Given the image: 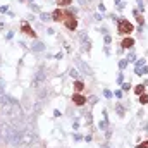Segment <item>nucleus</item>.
<instances>
[{"instance_id": "19", "label": "nucleus", "mask_w": 148, "mask_h": 148, "mask_svg": "<svg viewBox=\"0 0 148 148\" xmlns=\"http://www.w3.org/2000/svg\"><path fill=\"white\" fill-rule=\"evenodd\" d=\"M79 2H81V3H88L90 0H79Z\"/></svg>"}, {"instance_id": "5", "label": "nucleus", "mask_w": 148, "mask_h": 148, "mask_svg": "<svg viewBox=\"0 0 148 148\" xmlns=\"http://www.w3.org/2000/svg\"><path fill=\"white\" fill-rule=\"evenodd\" d=\"M73 102L76 103V105H84L86 98H84L83 95H74V97H73Z\"/></svg>"}, {"instance_id": "9", "label": "nucleus", "mask_w": 148, "mask_h": 148, "mask_svg": "<svg viewBox=\"0 0 148 148\" xmlns=\"http://www.w3.org/2000/svg\"><path fill=\"white\" fill-rule=\"evenodd\" d=\"M23 31H24L26 35H29V36L35 38V31H33V29H31V28H29L28 24H23Z\"/></svg>"}, {"instance_id": "17", "label": "nucleus", "mask_w": 148, "mask_h": 148, "mask_svg": "<svg viewBox=\"0 0 148 148\" xmlns=\"http://www.w3.org/2000/svg\"><path fill=\"white\" fill-rule=\"evenodd\" d=\"M71 76H73V77H77L79 74H77V71H76V69H71Z\"/></svg>"}, {"instance_id": "8", "label": "nucleus", "mask_w": 148, "mask_h": 148, "mask_svg": "<svg viewBox=\"0 0 148 148\" xmlns=\"http://www.w3.org/2000/svg\"><path fill=\"white\" fill-rule=\"evenodd\" d=\"M52 17H53L55 21H62V19H64V12H60V10H53Z\"/></svg>"}, {"instance_id": "4", "label": "nucleus", "mask_w": 148, "mask_h": 148, "mask_svg": "<svg viewBox=\"0 0 148 148\" xmlns=\"http://www.w3.org/2000/svg\"><path fill=\"white\" fill-rule=\"evenodd\" d=\"M45 79H47V74H45L43 69H40V71L35 74V77H33V84H35V86H41V84L45 83Z\"/></svg>"}, {"instance_id": "7", "label": "nucleus", "mask_w": 148, "mask_h": 148, "mask_svg": "<svg viewBox=\"0 0 148 148\" xmlns=\"http://www.w3.org/2000/svg\"><path fill=\"white\" fill-rule=\"evenodd\" d=\"M77 64H79V66H81V69H83V71H84V73L88 74V76H91V69H90V67H88V66H86V64H84V62H83V60H79V59H77Z\"/></svg>"}, {"instance_id": "13", "label": "nucleus", "mask_w": 148, "mask_h": 148, "mask_svg": "<svg viewBox=\"0 0 148 148\" xmlns=\"http://www.w3.org/2000/svg\"><path fill=\"white\" fill-rule=\"evenodd\" d=\"M143 91H145V86H143V84H140V86H136V93H140V95H141Z\"/></svg>"}, {"instance_id": "1", "label": "nucleus", "mask_w": 148, "mask_h": 148, "mask_svg": "<svg viewBox=\"0 0 148 148\" xmlns=\"http://www.w3.org/2000/svg\"><path fill=\"white\" fill-rule=\"evenodd\" d=\"M36 143H38L36 133L31 131L29 127H24V129L17 131V134H16V138H14V141L10 145L14 148H31V147H35Z\"/></svg>"}, {"instance_id": "6", "label": "nucleus", "mask_w": 148, "mask_h": 148, "mask_svg": "<svg viewBox=\"0 0 148 148\" xmlns=\"http://www.w3.org/2000/svg\"><path fill=\"white\" fill-rule=\"evenodd\" d=\"M33 50H35V52H43V50H45V45H43L41 41H35V43H33Z\"/></svg>"}, {"instance_id": "15", "label": "nucleus", "mask_w": 148, "mask_h": 148, "mask_svg": "<svg viewBox=\"0 0 148 148\" xmlns=\"http://www.w3.org/2000/svg\"><path fill=\"white\" fill-rule=\"evenodd\" d=\"M57 2H59L60 5H69V3H71V0H57Z\"/></svg>"}, {"instance_id": "10", "label": "nucleus", "mask_w": 148, "mask_h": 148, "mask_svg": "<svg viewBox=\"0 0 148 148\" xmlns=\"http://www.w3.org/2000/svg\"><path fill=\"white\" fill-rule=\"evenodd\" d=\"M133 45H134V41H133L131 38H126V40L122 41V47H124V48H131Z\"/></svg>"}, {"instance_id": "3", "label": "nucleus", "mask_w": 148, "mask_h": 148, "mask_svg": "<svg viewBox=\"0 0 148 148\" xmlns=\"http://www.w3.org/2000/svg\"><path fill=\"white\" fill-rule=\"evenodd\" d=\"M117 29H119V33H121V35H127V33H131V31H133V24H131L129 21H126V19H119Z\"/></svg>"}, {"instance_id": "11", "label": "nucleus", "mask_w": 148, "mask_h": 148, "mask_svg": "<svg viewBox=\"0 0 148 148\" xmlns=\"http://www.w3.org/2000/svg\"><path fill=\"white\" fill-rule=\"evenodd\" d=\"M74 88H76L77 91H81V90H83L84 86H83V83H81V81H76V83H74Z\"/></svg>"}, {"instance_id": "12", "label": "nucleus", "mask_w": 148, "mask_h": 148, "mask_svg": "<svg viewBox=\"0 0 148 148\" xmlns=\"http://www.w3.org/2000/svg\"><path fill=\"white\" fill-rule=\"evenodd\" d=\"M67 28L69 29H76V21H67Z\"/></svg>"}, {"instance_id": "16", "label": "nucleus", "mask_w": 148, "mask_h": 148, "mask_svg": "<svg viewBox=\"0 0 148 148\" xmlns=\"http://www.w3.org/2000/svg\"><path fill=\"white\" fill-rule=\"evenodd\" d=\"M140 102H141V103H147V102H148V97H147V95H141Z\"/></svg>"}, {"instance_id": "20", "label": "nucleus", "mask_w": 148, "mask_h": 148, "mask_svg": "<svg viewBox=\"0 0 148 148\" xmlns=\"http://www.w3.org/2000/svg\"><path fill=\"white\" fill-rule=\"evenodd\" d=\"M0 97H2V95H0Z\"/></svg>"}, {"instance_id": "2", "label": "nucleus", "mask_w": 148, "mask_h": 148, "mask_svg": "<svg viewBox=\"0 0 148 148\" xmlns=\"http://www.w3.org/2000/svg\"><path fill=\"white\" fill-rule=\"evenodd\" d=\"M17 127L12 122H2L0 124V143H12L16 134H17Z\"/></svg>"}, {"instance_id": "14", "label": "nucleus", "mask_w": 148, "mask_h": 148, "mask_svg": "<svg viewBox=\"0 0 148 148\" xmlns=\"http://www.w3.org/2000/svg\"><path fill=\"white\" fill-rule=\"evenodd\" d=\"M50 17H52V16H48V14H41V21H45V23L50 21Z\"/></svg>"}, {"instance_id": "18", "label": "nucleus", "mask_w": 148, "mask_h": 148, "mask_svg": "<svg viewBox=\"0 0 148 148\" xmlns=\"http://www.w3.org/2000/svg\"><path fill=\"white\" fill-rule=\"evenodd\" d=\"M138 148H148V141H145L143 145H140V147H138Z\"/></svg>"}]
</instances>
